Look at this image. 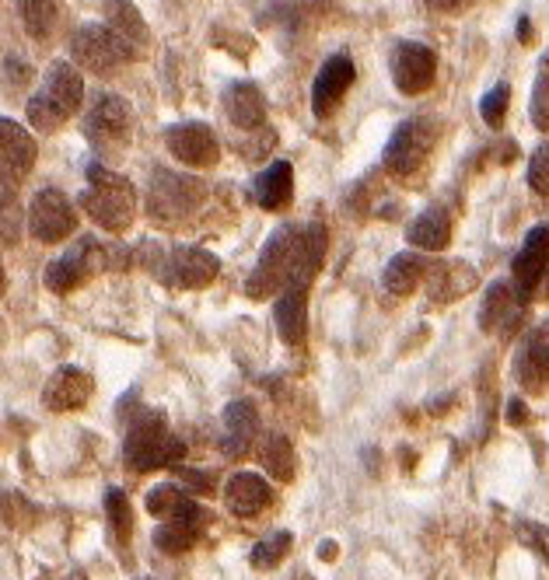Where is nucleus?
Instances as JSON below:
<instances>
[{"label":"nucleus","instance_id":"nucleus-1","mask_svg":"<svg viewBox=\"0 0 549 580\" xmlns=\"http://www.w3.org/2000/svg\"><path fill=\"white\" fill-rule=\"evenodd\" d=\"M326 259V227L322 224H283L262 245L259 263L245 280L249 298H267L291 283H309Z\"/></svg>","mask_w":549,"mask_h":580},{"label":"nucleus","instance_id":"nucleus-2","mask_svg":"<svg viewBox=\"0 0 549 580\" xmlns=\"http://www.w3.org/2000/svg\"><path fill=\"white\" fill-rule=\"evenodd\" d=\"M81 207L99 227L120 235V231H126L137 217V189L130 186V179L116 176V171H109L102 165H91L88 168V186L81 192Z\"/></svg>","mask_w":549,"mask_h":580},{"label":"nucleus","instance_id":"nucleus-3","mask_svg":"<svg viewBox=\"0 0 549 580\" xmlns=\"http://www.w3.org/2000/svg\"><path fill=\"white\" fill-rule=\"evenodd\" d=\"M81 102H85V81H81L78 67L67 64V60H56L43 77L40 94H32L29 99L25 112H29V123L35 130L53 133V130H60L74 112H78Z\"/></svg>","mask_w":549,"mask_h":580},{"label":"nucleus","instance_id":"nucleus-4","mask_svg":"<svg viewBox=\"0 0 549 580\" xmlns=\"http://www.w3.org/2000/svg\"><path fill=\"white\" fill-rule=\"evenodd\" d=\"M186 455V444L168 431L161 413H141L130 423L126 440H123V461L134 472H155L165 466H176Z\"/></svg>","mask_w":549,"mask_h":580},{"label":"nucleus","instance_id":"nucleus-5","mask_svg":"<svg viewBox=\"0 0 549 580\" xmlns=\"http://www.w3.org/2000/svg\"><path fill=\"white\" fill-rule=\"evenodd\" d=\"M70 53H74V60H78V67L99 74V77H109L123 64L137 60V53L130 49L109 25H81L70 38Z\"/></svg>","mask_w":549,"mask_h":580},{"label":"nucleus","instance_id":"nucleus-6","mask_svg":"<svg viewBox=\"0 0 549 580\" xmlns=\"http://www.w3.org/2000/svg\"><path fill=\"white\" fill-rule=\"evenodd\" d=\"M35 165V141L32 133L0 115V210H11L18 200V186Z\"/></svg>","mask_w":549,"mask_h":580},{"label":"nucleus","instance_id":"nucleus-7","mask_svg":"<svg viewBox=\"0 0 549 580\" xmlns=\"http://www.w3.org/2000/svg\"><path fill=\"white\" fill-rule=\"evenodd\" d=\"M203 200V182L189 179V176H176V171H155L147 189V210L158 224H176L186 214H193Z\"/></svg>","mask_w":549,"mask_h":580},{"label":"nucleus","instance_id":"nucleus-8","mask_svg":"<svg viewBox=\"0 0 549 580\" xmlns=\"http://www.w3.org/2000/svg\"><path fill=\"white\" fill-rule=\"evenodd\" d=\"M434 137H438V130H434V123L424 120V115H413V120L395 126L389 144H385V154H382V165L389 176H400V179L413 176L430 154Z\"/></svg>","mask_w":549,"mask_h":580},{"label":"nucleus","instance_id":"nucleus-9","mask_svg":"<svg viewBox=\"0 0 549 580\" xmlns=\"http://www.w3.org/2000/svg\"><path fill=\"white\" fill-rule=\"evenodd\" d=\"M85 137L99 150H123L134 137V109L120 94H99L85 115Z\"/></svg>","mask_w":549,"mask_h":580},{"label":"nucleus","instance_id":"nucleus-10","mask_svg":"<svg viewBox=\"0 0 549 580\" xmlns=\"http://www.w3.org/2000/svg\"><path fill=\"white\" fill-rule=\"evenodd\" d=\"M78 231V210L64 197L60 189H43L35 192V200L29 207V235L35 242H64Z\"/></svg>","mask_w":549,"mask_h":580},{"label":"nucleus","instance_id":"nucleus-11","mask_svg":"<svg viewBox=\"0 0 549 580\" xmlns=\"http://www.w3.org/2000/svg\"><path fill=\"white\" fill-rule=\"evenodd\" d=\"M158 277L161 283L176 287V290H200L217 277V259L206 253V248L197 245H179L172 248L165 259H158Z\"/></svg>","mask_w":549,"mask_h":580},{"label":"nucleus","instance_id":"nucleus-12","mask_svg":"<svg viewBox=\"0 0 549 580\" xmlns=\"http://www.w3.org/2000/svg\"><path fill=\"white\" fill-rule=\"evenodd\" d=\"M546 269H549V224H539L525 235L515 263H511V283H515V294L522 304L536 298Z\"/></svg>","mask_w":549,"mask_h":580},{"label":"nucleus","instance_id":"nucleus-13","mask_svg":"<svg viewBox=\"0 0 549 580\" xmlns=\"http://www.w3.org/2000/svg\"><path fill=\"white\" fill-rule=\"evenodd\" d=\"M102 266H105L102 248L94 242H88V238H81L74 248H67L60 259H53L46 266V287L53 290V294H70L74 287H81L85 280H91Z\"/></svg>","mask_w":549,"mask_h":580},{"label":"nucleus","instance_id":"nucleus-14","mask_svg":"<svg viewBox=\"0 0 549 580\" xmlns=\"http://www.w3.org/2000/svg\"><path fill=\"white\" fill-rule=\"evenodd\" d=\"M165 147L189 168H214L221 161V141L206 123H179L165 130Z\"/></svg>","mask_w":549,"mask_h":580},{"label":"nucleus","instance_id":"nucleus-15","mask_svg":"<svg viewBox=\"0 0 549 580\" xmlns=\"http://www.w3.org/2000/svg\"><path fill=\"white\" fill-rule=\"evenodd\" d=\"M438 74V56L421 43H400L392 49V85L403 94H424Z\"/></svg>","mask_w":549,"mask_h":580},{"label":"nucleus","instance_id":"nucleus-16","mask_svg":"<svg viewBox=\"0 0 549 580\" xmlns=\"http://www.w3.org/2000/svg\"><path fill=\"white\" fill-rule=\"evenodd\" d=\"M354 60L347 53H333L326 64L318 67V77L312 85V112L318 120H326V115L336 112V105L344 102V94L354 85Z\"/></svg>","mask_w":549,"mask_h":580},{"label":"nucleus","instance_id":"nucleus-17","mask_svg":"<svg viewBox=\"0 0 549 580\" xmlns=\"http://www.w3.org/2000/svg\"><path fill=\"white\" fill-rule=\"evenodd\" d=\"M515 378L528 392H542L549 384V319L525 336L515 357Z\"/></svg>","mask_w":549,"mask_h":580},{"label":"nucleus","instance_id":"nucleus-18","mask_svg":"<svg viewBox=\"0 0 549 580\" xmlns=\"http://www.w3.org/2000/svg\"><path fill=\"white\" fill-rule=\"evenodd\" d=\"M91 392H94V381L88 371H81V367H56L43 389V402L53 413H70V410H81L91 399Z\"/></svg>","mask_w":549,"mask_h":580},{"label":"nucleus","instance_id":"nucleus-19","mask_svg":"<svg viewBox=\"0 0 549 580\" xmlns=\"http://www.w3.org/2000/svg\"><path fill=\"white\" fill-rule=\"evenodd\" d=\"M522 301L515 294V283L507 280H494L483 294V308H480V325L486 333H501L504 339L515 333V325L522 319Z\"/></svg>","mask_w":549,"mask_h":580},{"label":"nucleus","instance_id":"nucleus-20","mask_svg":"<svg viewBox=\"0 0 549 580\" xmlns=\"http://www.w3.org/2000/svg\"><path fill=\"white\" fill-rule=\"evenodd\" d=\"M277 333L288 346H301L309 336V283L283 287V294L273 304Z\"/></svg>","mask_w":549,"mask_h":580},{"label":"nucleus","instance_id":"nucleus-21","mask_svg":"<svg viewBox=\"0 0 549 580\" xmlns=\"http://www.w3.org/2000/svg\"><path fill=\"white\" fill-rule=\"evenodd\" d=\"M224 504L238 517H256L273 504V490L259 472H235L224 487Z\"/></svg>","mask_w":549,"mask_h":580},{"label":"nucleus","instance_id":"nucleus-22","mask_svg":"<svg viewBox=\"0 0 549 580\" xmlns=\"http://www.w3.org/2000/svg\"><path fill=\"white\" fill-rule=\"evenodd\" d=\"M221 423H224V437H221L224 455H245L253 448V440L259 434V413L253 402H245V399L228 402Z\"/></svg>","mask_w":549,"mask_h":580},{"label":"nucleus","instance_id":"nucleus-23","mask_svg":"<svg viewBox=\"0 0 549 580\" xmlns=\"http://www.w3.org/2000/svg\"><path fill=\"white\" fill-rule=\"evenodd\" d=\"M430 280V298L445 304V301H456L462 294H469L472 287H477V269L469 263H430L427 277Z\"/></svg>","mask_w":549,"mask_h":580},{"label":"nucleus","instance_id":"nucleus-24","mask_svg":"<svg viewBox=\"0 0 549 580\" xmlns=\"http://www.w3.org/2000/svg\"><path fill=\"white\" fill-rule=\"evenodd\" d=\"M224 112H228L232 126H242V130H259L267 123V105H262V94L253 81L228 88V94H224Z\"/></svg>","mask_w":549,"mask_h":580},{"label":"nucleus","instance_id":"nucleus-25","mask_svg":"<svg viewBox=\"0 0 549 580\" xmlns=\"http://www.w3.org/2000/svg\"><path fill=\"white\" fill-rule=\"evenodd\" d=\"M147 511L161 521H203V511L197 500L182 487H172V482H161V487L147 493Z\"/></svg>","mask_w":549,"mask_h":580},{"label":"nucleus","instance_id":"nucleus-26","mask_svg":"<svg viewBox=\"0 0 549 580\" xmlns=\"http://www.w3.org/2000/svg\"><path fill=\"white\" fill-rule=\"evenodd\" d=\"M406 238L413 248H424V253H441L451 242V217L445 207H427L421 217L406 227Z\"/></svg>","mask_w":549,"mask_h":580},{"label":"nucleus","instance_id":"nucleus-27","mask_svg":"<svg viewBox=\"0 0 549 580\" xmlns=\"http://www.w3.org/2000/svg\"><path fill=\"white\" fill-rule=\"evenodd\" d=\"M294 197V168L288 161H273L256 179V203L262 210H283Z\"/></svg>","mask_w":549,"mask_h":580},{"label":"nucleus","instance_id":"nucleus-28","mask_svg":"<svg viewBox=\"0 0 549 580\" xmlns=\"http://www.w3.org/2000/svg\"><path fill=\"white\" fill-rule=\"evenodd\" d=\"M427 269L430 263L424 256H416V253H400V256H392L389 266H385V274H382V283L389 294L395 298H406L413 294L416 287H421V280L427 277Z\"/></svg>","mask_w":549,"mask_h":580},{"label":"nucleus","instance_id":"nucleus-29","mask_svg":"<svg viewBox=\"0 0 549 580\" xmlns=\"http://www.w3.org/2000/svg\"><path fill=\"white\" fill-rule=\"evenodd\" d=\"M105 25L116 32L137 56L144 53V46H147V25H144V18L137 14L134 4H126V0H112V4H109V22H105Z\"/></svg>","mask_w":549,"mask_h":580},{"label":"nucleus","instance_id":"nucleus-30","mask_svg":"<svg viewBox=\"0 0 549 580\" xmlns=\"http://www.w3.org/2000/svg\"><path fill=\"white\" fill-rule=\"evenodd\" d=\"M18 11H22L25 32L40 43H46L60 25V0H18Z\"/></svg>","mask_w":549,"mask_h":580},{"label":"nucleus","instance_id":"nucleus-31","mask_svg":"<svg viewBox=\"0 0 549 580\" xmlns=\"http://www.w3.org/2000/svg\"><path fill=\"white\" fill-rule=\"evenodd\" d=\"M259 458H262V469H267L277 482H288L294 476V448L283 434H270L262 440Z\"/></svg>","mask_w":549,"mask_h":580},{"label":"nucleus","instance_id":"nucleus-32","mask_svg":"<svg viewBox=\"0 0 549 580\" xmlns=\"http://www.w3.org/2000/svg\"><path fill=\"white\" fill-rule=\"evenodd\" d=\"M200 543V521H165L155 532V546L168 556L189 553Z\"/></svg>","mask_w":549,"mask_h":580},{"label":"nucleus","instance_id":"nucleus-33","mask_svg":"<svg viewBox=\"0 0 549 580\" xmlns=\"http://www.w3.org/2000/svg\"><path fill=\"white\" fill-rule=\"evenodd\" d=\"M291 546H294V535L291 532H273L267 538H259L256 549L249 553V564L256 570H273V567L283 564V559H288Z\"/></svg>","mask_w":549,"mask_h":580},{"label":"nucleus","instance_id":"nucleus-34","mask_svg":"<svg viewBox=\"0 0 549 580\" xmlns=\"http://www.w3.org/2000/svg\"><path fill=\"white\" fill-rule=\"evenodd\" d=\"M105 514H109V525L116 532V538L126 546L130 532H134V514H130V500L123 490H109L105 493Z\"/></svg>","mask_w":549,"mask_h":580},{"label":"nucleus","instance_id":"nucleus-35","mask_svg":"<svg viewBox=\"0 0 549 580\" xmlns=\"http://www.w3.org/2000/svg\"><path fill=\"white\" fill-rule=\"evenodd\" d=\"M528 112H533V126L549 130V53L539 64V77L533 85V102H528Z\"/></svg>","mask_w":549,"mask_h":580},{"label":"nucleus","instance_id":"nucleus-36","mask_svg":"<svg viewBox=\"0 0 549 580\" xmlns=\"http://www.w3.org/2000/svg\"><path fill=\"white\" fill-rule=\"evenodd\" d=\"M507 102H511V88L501 81L494 85L486 94H483V102H480V115H483V123L486 126H501L504 123V112H507Z\"/></svg>","mask_w":549,"mask_h":580},{"label":"nucleus","instance_id":"nucleus-37","mask_svg":"<svg viewBox=\"0 0 549 580\" xmlns=\"http://www.w3.org/2000/svg\"><path fill=\"white\" fill-rule=\"evenodd\" d=\"M515 532H518V538H522L528 549L539 553V556L546 559V567H549V525H539V521L518 517V521H515Z\"/></svg>","mask_w":549,"mask_h":580},{"label":"nucleus","instance_id":"nucleus-38","mask_svg":"<svg viewBox=\"0 0 549 580\" xmlns=\"http://www.w3.org/2000/svg\"><path fill=\"white\" fill-rule=\"evenodd\" d=\"M528 186L549 200V141L533 154V161H528Z\"/></svg>","mask_w":549,"mask_h":580},{"label":"nucleus","instance_id":"nucleus-39","mask_svg":"<svg viewBox=\"0 0 549 580\" xmlns=\"http://www.w3.org/2000/svg\"><path fill=\"white\" fill-rule=\"evenodd\" d=\"M504 420L511 423V427H525L528 420V405L522 402V399H507V405H504Z\"/></svg>","mask_w":549,"mask_h":580},{"label":"nucleus","instance_id":"nucleus-40","mask_svg":"<svg viewBox=\"0 0 549 580\" xmlns=\"http://www.w3.org/2000/svg\"><path fill=\"white\" fill-rule=\"evenodd\" d=\"M179 479L182 482H189V490H197V493H211L214 487V476L211 472H189V469H179Z\"/></svg>","mask_w":549,"mask_h":580},{"label":"nucleus","instance_id":"nucleus-41","mask_svg":"<svg viewBox=\"0 0 549 580\" xmlns=\"http://www.w3.org/2000/svg\"><path fill=\"white\" fill-rule=\"evenodd\" d=\"M430 8H438V11H456V8H462L466 0H427Z\"/></svg>","mask_w":549,"mask_h":580},{"label":"nucleus","instance_id":"nucleus-42","mask_svg":"<svg viewBox=\"0 0 549 580\" xmlns=\"http://www.w3.org/2000/svg\"><path fill=\"white\" fill-rule=\"evenodd\" d=\"M518 38H522V43H533V22H528V18H522V22H518Z\"/></svg>","mask_w":549,"mask_h":580},{"label":"nucleus","instance_id":"nucleus-43","mask_svg":"<svg viewBox=\"0 0 549 580\" xmlns=\"http://www.w3.org/2000/svg\"><path fill=\"white\" fill-rule=\"evenodd\" d=\"M318 556H322V559H333V556H336V543H326V546L318 549Z\"/></svg>","mask_w":549,"mask_h":580},{"label":"nucleus","instance_id":"nucleus-44","mask_svg":"<svg viewBox=\"0 0 549 580\" xmlns=\"http://www.w3.org/2000/svg\"><path fill=\"white\" fill-rule=\"evenodd\" d=\"M291 580H315V577H312V573H309V570H298V573H294V577H291Z\"/></svg>","mask_w":549,"mask_h":580},{"label":"nucleus","instance_id":"nucleus-45","mask_svg":"<svg viewBox=\"0 0 549 580\" xmlns=\"http://www.w3.org/2000/svg\"><path fill=\"white\" fill-rule=\"evenodd\" d=\"M4 287H8V277H4V266H0V294H4Z\"/></svg>","mask_w":549,"mask_h":580},{"label":"nucleus","instance_id":"nucleus-46","mask_svg":"<svg viewBox=\"0 0 549 580\" xmlns=\"http://www.w3.org/2000/svg\"><path fill=\"white\" fill-rule=\"evenodd\" d=\"M542 280H546V290H542V294H549V269H546V277H542Z\"/></svg>","mask_w":549,"mask_h":580}]
</instances>
